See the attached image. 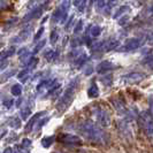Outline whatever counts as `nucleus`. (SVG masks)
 <instances>
[{"label":"nucleus","mask_w":153,"mask_h":153,"mask_svg":"<svg viewBox=\"0 0 153 153\" xmlns=\"http://www.w3.org/2000/svg\"><path fill=\"white\" fill-rule=\"evenodd\" d=\"M15 51V48L14 47H10V48H8L6 51H2V52H0V61H2L4 59H6L7 56H9L12 52H14Z\"/></svg>","instance_id":"f257e3e1"},{"label":"nucleus","mask_w":153,"mask_h":153,"mask_svg":"<svg viewBox=\"0 0 153 153\" xmlns=\"http://www.w3.org/2000/svg\"><path fill=\"white\" fill-rule=\"evenodd\" d=\"M21 85H19V84H16L13 86V89H12V93L13 94H15V96H17V94H20L21 93Z\"/></svg>","instance_id":"f03ea898"}]
</instances>
